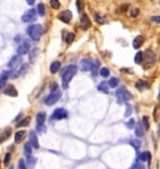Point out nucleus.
Wrapping results in <instances>:
<instances>
[{
    "mask_svg": "<svg viewBox=\"0 0 160 169\" xmlns=\"http://www.w3.org/2000/svg\"><path fill=\"white\" fill-rule=\"evenodd\" d=\"M25 135H26V133H25L24 130L16 131V133H15V143H20V142L25 138Z\"/></svg>",
    "mask_w": 160,
    "mask_h": 169,
    "instance_id": "dca6fc26",
    "label": "nucleus"
},
{
    "mask_svg": "<svg viewBox=\"0 0 160 169\" xmlns=\"http://www.w3.org/2000/svg\"><path fill=\"white\" fill-rule=\"evenodd\" d=\"M130 144H132L135 149H139V148H140V142H139V140H130Z\"/></svg>",
    "mask_w": 160,
    "mask_h": 169,
    "instance_id": "e433bc0d",
    "label": "nucleus"
},
{
    "mask_svg": "<svg viewBox=\"0 0 160 169\" xmlns=\"http://www.w3.org/2000/svg\"><path fill=\"white\" fill-rule=\"evenodd\" d=\"M26 163H28V167H29L30 169H33V168L35 167V163H37V159H35L34 157H30V155H28V159H26Z\"/></svg>",
    "mask_w": 160,
    "mask_h": 169,
    "instance_id": "aec40b11",
    "label": "nucleus"
},
{
    "mask_svg": "<svg viewBox=\"0 0 160 169\" xmlns=\"http://www.w3.org/2000/svg\"><path fill=\"white\" fill-rule=\"evenodd\" d=\"M8 78H9V73H8V72L3 73L2 78H0V89L4 88V87H6V80H8Z\"/></svg>",
    "mask_w": 160,
    "mask_h": 169,
    "instance_id": "f3484780",
    "label": "nucleus"
},
{
    "mask_svg": "<svg viewBox=\"0 0 160 169\" xmlns=\"http://www.w3.org/2000/svg\"><path fill=\"white\" fill-rule=\"evenodd\" d=\"M94 18H95V21L99 23V24H104V23H105L104 18H103L100 14H98V13H95V14H94Z\"/></svg>",
    "mask_w": 160,
    "mask_h": 169,
    "instance_id": "bb28decb",
    "label": "nucleus"
},
{
    "mask_svg": "<svg viewBox=\"0 0 160 169\" xmlns=\"http://www.w3.org/2000/svg\"><path fill=\"white\" fill-rule=\"evenodd\" d=\"M45 119H46V114H45L44 112L39 113V114L37 115V123H38V125H39V124H44Z\"/></svg>",
    "mask_w": 160,
    "mask_h": 169,
    "instance_id": "6ab92c4d",
    "label": "nucleus"
},
{
    "mask_svg": "<svg viewBox=\"0 0 160 169\" xmlns=\"http://www.w3.org/2000/svg\"><path fill=\"white\" fill-rule=\"evenodd\" d=\"M24 153H25L26 157H28V155H31V145H30V143H26V144H25V147H24Z\"/></svg>",
    "mask_w": 160,
    "mask_h": 169,
    "instance_id": "c756f323",
    "label": "nucleus"
},
{
    "mask_svg": "<svg viewBox=\"0 0 160 169\" xmlns=\"http://www.w3.org/2000/svg\"><path fill=\"white\" fill-rule=\"evenodd\" d=\"M10 134H11V129L10 128H6L5 130H4V133L0 135V142H4V140H6L9 137H10Z\"/></svg>",
    "mask_w": 160,
    "mask_h": 169,
    "instance_id": "a211bd4d",
    "label": "nucleus"
},
{
    "mask_svg": "<svg viewBox=\"0 0 160 169\" xmlns=\"http://www.w3.org/2000/svg\"><path fill=\"white\" fill-rule=\"evenodd\" d=\"M150 20H151L153 23H159V24H160V16H151Z\"/></svg>",
    "mask_w": 160,
    "mask_h": 169,
    "instance_id": "79ce46f5",
    "label": "nucleus"
},
{
    "mask_svg": "<svg viewBox=\"0 0 160 169\" xmlns=\"http://www.w3.org/2000/svg\"><path fill=\"white\" fill-rule=\"evenodd\" d=\"M135 87H136L139 90H144V89H146V88L149 87V84H148L146 82H141V80H140V82H138V83L135 84Z\"/></svg>",
    "mask_w": 160,
    "mask_h": 169,
    "instance_id": "b1692460",
    "label": "nucleus"
},
{
    "mask_svg": "<svg viewBox=\"0 0 160 169\" xmlns=\"http://www.w3.org/2000/svg\"><path fill=\"white\" fill-rule=\"evenodd\" d=\"M76 72H78V66L76 65H69L67 69L64 70L63 77H61V79H63V88L64 89H68L69 83L73 79V77L76 74Z\"/></svg>",
    "mask_w": 160,
    "mask_h": 169,
    "instance_id": "f257e3e1",
    "label": "nucleus"
},
{
    "mask_svg": "<svg viewBox=\"0 0 160 169\" xmlns=\"http://www.w3.org/2000/svg\"><path fill=\"white\" fill-rule=\"evenodd\" d=\"M118 84H119V79H118V78H111V79H109L108 85H109L110 88H116Z\"/></svg>",
    "mask_w": 160,
    "mask_h": 169,
    "instance_id": "393cba45",
    "label": "nucleus"
},
{
    "mask_svg": "<svg viewBox=\"0 0 160 169\" xmlns=\"http://www.w3.org/2000/svg\"><path fill=\"white\" fill-rule=\"evenodd\" d=\"M132 169H144V167L140 164V163H135L134 165H133V168Z\"/></svg>",
    "mask_w": 160,
    "mask_h": 169,
    "instance_id": "ea45409f",
    "label": "nucleus"
},
{
    "mask_svg": "<svg viewBox=\"0 0 160 169\" xmlns=\"http://www.w3.org/2000/svg\"><path fill=\"white\" fill-rule=\"evenodd\" d=\"M4 94L9 95V96H16L18 95V91L16 89L14 88V85H6V88L4 89Z\"/></svg>",
    "mask_w": 160,
    "mask_h": 169,
    "instance_id": "f8f14e48",
    "label": "nucleus"
},
{
    "mask_svg": "<svg viewBox=\"0 0 160 169\" xmlns=\"http://www.w3.org/2000/svg\"><path fill=\"white\" fill-rule=\"evenodd\" d=\"M143 55H144V54H143L141 51H139V53H138V54L135 55V59H134V61H135L136 64L141 63V61H143Z\"/></svg>",
    "mask_w": 160,
    "mask_h": 169,
    "instance_id": "473e14b6",
    "label": "nucleus"
},
{
    "mask_svg": "<svg viewBox=\"0 0 160 169\" xmlns=\"http://www.w3.org/2000/svg\"><path fill=\"white\" fill-rule=\"evenodd\" d=\"M109 74H110V72H109V69H106V68H102V69H100V75H102V77L108 78Z\"/></svg>",
    "mask_w": 160,
    "mask_h": 169,
    "instance_id": "2f4dec72",
    "label": "nucleus"
},
{
    "mask_svg": "<svg viewBox=\"0 0 160 169\" xmlns=\"http://www.w3.org/2000/svg\"><path fill=\"white\" fill-rule=\"evenodd\" d=\"M74 38H75V35H74L73 33H67V34H64V39H65V42H67L68 44L73 43Z\"/></svg>",
    "mask_w": 160,
    "mask_h": 169,
    "instance_id": "412c9836",
    "label": "nucleus"
},
{
    "mask_svg": "<svg viewBox=\"0 0 160 169\" xmlns=\"http://www.w3.org/2000/svg\"><path fill=\"white\" fill-rule=\"evenodd\" d=\"M60 96H61V93L59 91V90H55V91H51L46 98H45V104L46 105H53V104H55L56 101L60 99Z\"/></svg>",
    "mask_w": 160,
    "mask_h": 169,
    "instance_id": "20e7f679",
    "label": "nucleus"
},
{
    "mask_svg": "<svg viewBox=\"0 0 160 169\" xmlns=\"http://www.w3.org/2000/svg\"><path fill=\"white\" fill-rule=\"evenodd\" d=\"M60 66H61L60 61H53V63H51V65H50V72H51L53 74L58 73V72H59V69H60Z\"/></svg>",
    "mask_w": 160,
    "mask_h": 169,
    "instance_id": "2eb2a0df",
    "label": "nucleus"
},
{
    "mask_svg": "<svg viewBox=\"0 0 160 169\" xmlns=\"http://www.w3.org/2000/svg\"><path fill=\"white\" fill-rule=\"evenodd\" d=\"M130 14H132V16H136V15L139 14V9H136V8H134V9L132 10V13H130Z\"/></svg>",
    "mask_w": 160,
    "mask_h": 169,
    "instance_id": "37998d69",
    "label": "nucleus"
},
{
    "mask_svg": "<svg viewBox=\"0 0 160 169\" xmlns=\"http://www.w3.org/2000/svg\"><path fill=\"white\" fill-rule=\"evenodd\" d=\"M50 5L53 9H60V3L59 0H50Z\"/></svg>",
    "mask_w": 160,
    "mask_h": 169,
    "instance_id": "7c9ffc66",
    "label": "nucleus"
},
{
    "mask_svg": "<svg viewBox=\"0 0 160 169\" xmlns=\"http://www.w3.org/2000/svg\"><path fill=\"white\" fill-rule=\"evenodd\" d=\"M15 42H21V37H20V35H16V37H15Z\"/></svg>",
    "mask_w": 160,
    "mask_h": 169,
    "instance_id": "49530a36",
    "label": "nucleus"
},
{
    "mask_svg": "<svg viewBox=\"0 0 160 169\" xmlns=\"http://www.w3.org/2000/svg\"><path fill=\"white\" fill-rule=\"evenodd\" d=\"M135 134L138 135V137H143V135H144V129L141 128V125H140V124H138V125H136Z\"/></svg>",
    "mask_w": 160,
    "mask_h": 169,
    "instance_id": "cd10ccee",
    "label": "nucleus"
},
{
    "mask_svg": "<svg viewBox=\"0 0 160 169\" xmlns=\"http://www.w3.org/2000/svg\"><path fill=\"white\" fill-rule=\"evenodd\" d=\"M58 19L60 21H63V23H65V24H69L71 21V19H73V14L69 10H64L58 15Z\"/></svg>",
    "mask_w": 160,
    "mask_h": 169,
    "instance_id": "6e6552de",
    "label": "nucleus"
},
{
    "mask_svg": "<svg viewBox=\"0 0 160 169\" xmlns=\"http://www.w3.org/2000/svg\"><path fill=\"white\" fill-rule=\"evenodd\" d=\"M98 90H99V91H103V93H108V91H109V85H108V83H100V84L98 85Z\"/></svg>",
    "mask_w": 160,
    "mask_h": 169,
    "instance_id": "5701e85b",
    "label": "nucleus"
},
{
    "mask_svg": "<svg viewBox=\"0 0 160 169\" xmlns=\"http://www.w3.org/2000/svg\"><path fill=\"white\" fill-rule=\"evenodd\" d=\"M89 26H90V21H89V19H88V16H86V15H83L81 19H80V28L84 29V30H86Z\"/></svg>",
    "mask_w": 160,
    "mask_h": 169,
    "instance_id": "ddd939ff",
    "label": "nucleus"
},
{
    "mask_svg": "<svg viewBox=\"0 0 160 169\" xmlns=\"http://www.w3.org/2000/svg\"><path fill=\"white\" fill-rule=\"evenodd\" d=\"M30 123V118L29 117H26L24 120H21V122H19L18 123V127H25V125H28Z\"/></svg>",
    "mask_w": 160,
    "mask_h": 169,
    "instance_id": "72a5a7b5",
    "label": "nucleus"
},
{
    "mask_svg": "<svg viewBox=\"0 0 160 169\" xmlns=\"http://www.w3.org/2000/svg\"><path fill=\"white\" fill-rule=\"evenodd\" d=\"M21 20L24 23H31L37 20V10L35 9H29L28 11L24 13V15L21 16Z\"/></svg>",
    "mask_w": 160,
    "mask_h": 169,
    "instance_id": "39448f33",
    "label": "nucleus"
},
{
    "mask_svg": "<svg viewBox=\"0 0 160 169\" xmlns=\"http://www.w3.org/2000/svg\"><path fill=\"white\" fill-rule=\"evenodd\" d=\"M65 118H68V112L65 109H63V108L56 109L51 115L53 120H61V119H65Z\"/></svg>",
    "mask_w": 160,
    "mask_h": 169,
    "instance_id": "0eeeda50",
    "label": "nucleus"
},
{
    "mask_svg": "<svg viewBox=\"0 0 160 169\" xmlns=\"http://www.w3.org/2000/svg\"><path fill=\"white\" fill-rule=\"evenodd\" d=\"M37 10H38V13H39L40 16H44V15H45V5H44V4H39L38 8H37Z\"/></svg>",
    "mask_w": 160,
    "mask_h": 169,
    "instance_id": "a878e982",
    "label": "nucleus"
},
{
    "mask_svg": "<svg viewBox=\"0 0 160 169\" xmlns=\"http://www.w3.org/2000/svg\"><path fill=\"white\" fill-rule=\"evenodd\" d=\"M43 26L41 25H39V24H34V25H29L28 26V29H26V34L28 35L33 39V40H35V42H38L40 38H41V35H43Z\"/></svg>",
    "mask_w": 160,
    "mask_h": 169,
    "instance_id": "f03ea898",
    "label": "nucleus"
},
{
    "mask_svg": "<svg viewBox=\"0 0 160 169\" xmlns=\"http://www.w3.org/2000/svg\"><path fill=\"white\" fill-rule=\"evenodd\" d=\"M159 103H160V94H159Z\"/></svg>",
    "mask_w": 160,
    "mask_h": 169,
    "instance_id": "de8ad7c7",
    "label": "nucleus"
},
{
    "mask_svg": "<svg viewBox=\"0 0 160 169\" xmlns=\"http://www.w3.org/2000/svg\"><path fill=\"white\" fill-rule=\"evenodd\" d=\"M130 114H132V107L128 105V107H126V112H125V117H129Z\"/></svg>",
    "mask_w": 160,
    "mask_h": 169,
    "instance_id": "58836bf2",
    "label": "nucleus"
},
{
    "mask_svg": "<svg viewBox=\"0 0 160 169\" xmlns=\"http://www.w3.org/2000/svg\"><path fill=\"white\" fill-rule=\"evenodd\" d=\"M26 3H28L29 5H33V4L35 3V0H26Z\"/></svg>",
    "mask_w": 160,
    "mask_h": 169,
    "instance_id": "a18cd8bd",
    "label": "nucleus"
},
{
    "mask_svg": "<svg viewBox=\"0 0 160 169\" xmlns=\"http://www.w3.org/2000/svg\"><path fill=\"white\" fill-rule=\"evenodd\" d=\"M10 160H11V154H5V158H4V165L5 167H8L9 165V163H10Z\"/></svg>",
    "mask_w": 160,
    "mask_h": 169,
    "instance_id": "f704fd0d",
    "label": "nucleus"
},
{
    "mask_svg": "<svg viewBox=\"0 0 160 169\" xmlns=\"http://www.w3.org/2000/svg\"><path fill=\"white\" fill-rule=\"evenodd\" d=\"M99 65H100V61H99V60H95V63H94L93 66H91L90 70L93 72V75H94V77L98 74V68H99Z\"/></svg>",
    "mask_w": 160,
    "mask_h": 169,
    "instance_id": "4be33fe9",
    "label": "nucleus"
},
{
    "mask_svg": "<svg viewBox=\"0 0 160 169\" xmlns=\"http://www.w3.org/2000/svg\"><path fill=\"white\" fill-rule=\"evenodd\" d=\"M29 51H30V44H29V42H23V43L18 47V54H19V55L28 54Z\"/></svg>",
    "mask_w": 160,
    "mask_h": 169,
    "instance_id": "1a4fd4ad",
    "label": "nucleus"
},
{
    "mask_svg": "<svg viewBox=\"0 0 160 169\" xmlns=\"http://www.w3.org/2000/svg\"><path fill=\"white\" fill-rule=\"evenodd\" d=\"M56 87H58L56 84H51V91H55V90H58V89H56Z\"/></svg>",
    "mask_w": 160,
    "mask_h": 169,
    "instance_id": "c03bdc74",
    "label": "nucleus"
},
{
    "mask_svg": "<svg viewBox=\"0 0 160 169\" xmlns=\"http://www.w3.org/2000/svg\"><path fill=\"white\" fill-rule=\"evenodd\" d=\"M19 169H26V165H25V162L21 159L20 162H19Z\"/></svg>",
    "mask_w": 160,
    "mask_h": 169,
    "instance_id": "a19ab883",
    "label": "nucleus"
},
{
    "mask_svg": "<svg viewBox=\"0 0 160 169\" xmlns=\"http://www.w3.org/2000/svg\"><path fill=\"white\" fill-rule=\"evenodd\" d=\"M29 143H30V145L33 147V148H35V149H39V142H38V137H37L35 131H30Z\"/></svg>",
    "mask_w": 160,
    "mask_h": 169,
    "instance_id": "9d476101",
    "label": "nucleus"
},
{
    "mask_svg": "<svg viewBox=\"0 0 160 169\" xmlns=\"http://www.w3.org/2000/svg\"><path fill=\"white\" fill-rule=\"evenodd\" d=\"M91 66H93V61L90 59H83L81 63H80V68H81V70L83 72H88L91 69Z\"/></svg>",
    "mask_w": 160,
    "mask_h": 169,
    "instance_id": "9b49d317",
    "label": "nucleus"
},
{
    "mask_svg": "<svg viewBox=\"0 0 160 169\" xmlns=\"http://www.w3.org/2000/svg\"><path fill=\"white\" fill-rule=\"evenodd\" d=\"M116 96H118V103L119 104H123V103H125V101L132 99V94L125 88H119L116 90Z\"/></svg>",
    "mask_w": 160,
    "mask_h": 169,
    "instance_id": "7ed1b4c3",
    "label": "nucleus"
},
{
    "mask_svg": "<svg viewBox=\"0 0 160 169\" xmlns=\"http://www.w3.org/2000/svg\"><path fill=\"white\" fill-rule=\"evenodd\" d=\"M21 64H23V59H21V56L18 54V55L13 56V58L9 60L8 68H9V69H11V70H15V69H18V68H19Z\"/></svg>",
    "mask_w": 160,
    "mask_h": 169,
    "instance_id": "423d86ee",
    "label": "nucleus"
},
{
    "mask_svg": "<svg viewBox=\"0 0 160 169\" xmlns=\"http://www.w3.org/2000/svg\"><path fill=\"white\" fill-rule=\"evenodd\" d=\"M139 158H140V160H149L150 162V153L149 152H144V153H141L139 155Z\"/></svg>",
    "mask_w": 160,
    "mask_h": 169,
    "instance_id": "c85d7f7f",
    "label": "nucleus"
},
{
    "mask_svg": "<svg viewBox=\"0 0 160 169\" xmlns=\"http://www.w3.org/2000/svg\"><path fill=\"white\" fill-rule=\"evenodd\" d=\"M143 43H144V37L139 35V37H136V38L134 39V42H133V47H134L135 49H139V48L143 45Z\"/></svg>",
    "mask_w": 160,
    "mask_h": 169,
    "instance_id": "4468645a",
    "label": "nucleus"
},
{
    "mask_svg": "<svg viewBox=\"0 0 160 169\" xmlns=\"http://www.w3.org/2000/svg\"><path fill=\"white\" fill-rule=\"evenodd\" d=\"M143 124H144V129H149V118L148 117H144L143 118Z\"/></svg>",
    "mask_w": 160,
    "mask_h": 169,
    "instance_id": "c9c22d12",
    "label": "nucleus"
},
{
    "mask_svg": "<svg viewBox=\"0 0 160 169\" xmlns=\"http://www.w3.org/2000/svg\"><path fill=\"white\" fill-rule=\"evenodd\" d=\"M134 124H135V122H134L133 119H130L129 122H128V123H126V127H128V128H129V129H133V128H134Z\"/></svg>",
    "mask_w": 160,
    "mask_h": 169,
    "instance_id": "4c0bfd02",
    "label": "nucleus"
}]
</instances>
